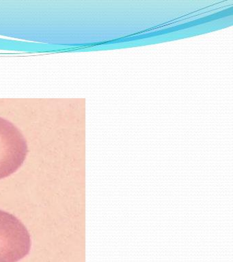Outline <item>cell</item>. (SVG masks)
Listing matches in <instances>:
<instances>
[{"label": "cell", "mask_w": 233, "mask_h": 262, "mask_svg": "<svg viewBox=\"0 0 233 262\" xmlns=\"http://www.w3.org/2000/svg\"><path fill=\"white\" fill-rule=\"evenodd\" d=\"M27 141L21 131L0 117V180L17 171L27 157Z\"/></svg>", "instance_id": "cell-2"}, {"label": "cell", "mask_w": 233, "mask_h": 262, "mask_svg": "<svg viewBox=\"0 0 233 262\" xmlns=\"http://www.w3.org/2000/svg\"><path fill=\"white\" fill-rule=\"evenodd\" d=\"M31 237L14 215L0 210V262H18L30 253Z\"/></svg>", "instance_id": "cell-1"}]
</instances>
